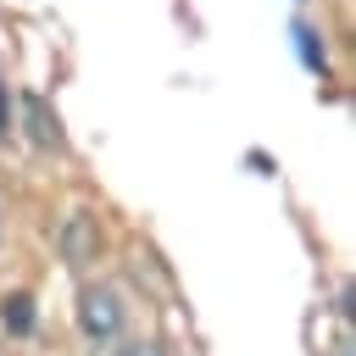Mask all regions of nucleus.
<instances>
[{"mask_svg": "<svg viewBox=\"0 0 356 356\" xmlns=\"http://www.w3.org/2000/svg\"><path fill=\"white\" fill-rule=\"evenodd\" d=\"M78 328H83V339L89 345H111L117 334H122V300H117V289H83L78 295Z\"/></svg>", "mask_w": 356, "mask_h": 356, "instance_id": "obj_1", "label": "nucleus"}, {"mask_svg": "<svg viewBox=\"0 0 356 356\" xmlns=\"http://www.w3.org/2000/svg\"><path fill=\"white\" fill-rule=\"evenodd\" d=\"M22 111H28V134H33V145H56V139H61V122L50 117V106H44L39 95H22Z\"/></svg>", "mask_w": 356, "mask_h": 356, "instance_id": "obj_2", "label": "nucleus"}, {"mask_svg": "<svg viewBox=\"0 0 356 356\" xmlns=\"http://www.w3.org/2000/svg\"><path fill=\"white\" fill-rule=\"evenodd\" d=\"M61 245H67V256H72V261H89V256H95V245H100V234H95V222H89V217H72V222H67V234H61Z\"/></svg>", "mask_w": 356, "mask_h": 356, "instance_id": "obj_3", "label": "nucleus"}, {"mask_svg": "<svg viewBox=\"0 0 356 356\" xmlns=\"http://www.w3.org/2000/svg\"><path fill=\"white\" fill-rule=\"evenodd\" d=\"M0 317H6L11 334H28V328H33V300H28V295H6V300H0Z\"/></svg>", "mask_w": 356, "mask_h": 356, "instance_id": "obj_4", "label": "nucleus"}, {"mask_svg": "<svg viewBox=\"0 0 356 356\" xmlns=\"http://www.w3.org/2000/svg\"><path fill=\"white\" fill-rule=\"evenodd\" d=\"M295 39H300V56H306V67H312V72H323V50H317V33H312V28H295Z\"/></svg>", "mask_w": 356, "mask_h": 356, "instance_id": "obj_5", "label": "nucleus"}, {"mask_svg": "<svg viewBox=\"0 0 356 356\" xmlns=\"http://www.w3.org/2000/svg\"><path fill=\"white\" fill-rule=\"evenodd\" d=\"M117 356H167V350H161V345H150V339H139V345H122Z\"/></svg>", "mask_w": 356, "mask_h": 356, "instance_id": "obj_6", "label": "nucleus"}]
</instances>
